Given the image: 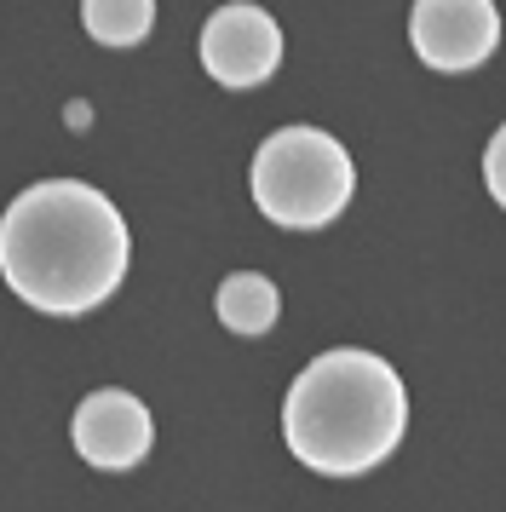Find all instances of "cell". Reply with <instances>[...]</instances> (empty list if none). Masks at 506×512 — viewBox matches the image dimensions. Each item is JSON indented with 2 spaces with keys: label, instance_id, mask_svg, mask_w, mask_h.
Wrapping results in <instances>:
<instances>
[{
  "label": "cell",
  "instance_id": "3",
  "mask_svg": "<svg viewBox=\"0 0 506 512\" xmlns=\"http://www.w3.org/2000/svg\"><path fill=\"white\" fill-rule=\"evenodd\" d=\"M253 208L282 231H322L334 225L357 190V167L345 144L322 127H282L253 150Z\"/></svg>",
  "mask_w": 506,
  "mask_h": 512
},
{
  "label": "cell",
  "instance_id": "5",
  "mask_svg": "<svg viewBox=\"0 0 506 512\" xmlns=\"http://www.w3.org/2000/svg\"><path fill=\"white\" fill-rule=\"evenodd\" d=\"M409 41L426 70L466 75L501 47V12L495 0H414Z\"/></svg>",
  "mask_w": 506,
  "mask_h": 512
},
{
  "label": "cell",
  "instance_id": "1",
  "mask_svg": "<svg viewBox=\"0 0 506 512\" xmlns=\"http://www.w3.org/2000/svg\"><path fill=\"white\" fill-rule=\"evenodd\" d=\"M127 219L81 179H41L0 213V277L46 317H81L127 277Z\"/></svg>",
  "mask_w": 506,
  "mask_h": 512
},
{
  "label": "cell",
  "instance_id": "6",
  "mask_svg": "<svg viewBox=\"0 0 506 512\" xmlns=\"http://www.w3.org/2000/svg\"><path fill=\"white\" fill-rule=\"evenodd\" d=\"M69 438L81 449V461H92L98 472H127V466H138L150 455L156 420H150V409L133 392L104 386V392L81 397V409L69 420Z\"/></svg>",
  "mask_w": 506,
  "mask_h": 512
},
{
  "label": "cell",
  "instance_id": "8",
  "mask_svg": "<svg viewBox=\"0 0 506 512\" xmlns=\"http://www.w3.org/2000/svg\"><path fill=\"white\" fill-rule=\"evenodd\" d=\"M81 24L98 47H138L156 24V0H81Z\"/></svg>",
  "mask_w": 506,
  "mask_h": 512
},
{
  "label": "cell",
  "instance_id": "4",
  "mask_svg": "<svg viewBox=\"0 0 506 512\" xmlns=\"http://www.w3.org/2000/svg\"><path fill=\"white\" fill-rule=\"evenodd\" d=\"M202 70L230 87V93H248L259 81H271L276 64H282V29L265 6H248V0H230L202 24Z\"/></svg>",
  "mask_w": 506,
  "mask_h": 512
},
{
  "label": "cell",
  "instance_id": "7",
  "mask_svg": "<svg viewBox=\"0 0 506 512\" xmlns=\"http://www.w3.org/2000/svg\"><path fill=\"white\" fill-rule=\"evenodd\" d=\"M276 311H282V294H276L271 277H259V271H236V277L219 282V323L230 334H265L276 323Z\"/></svg>",
  "mask_w": 506,
  "mask_h": 512
},
{
  "label": "cell",
  "instance_id": "2",
  "mask_svg": "<svg viewBox=\"0 0 506 512\" xmlns=\"http://www.w3.org/2000/svg\"><path fill=\"white\" fill-rule=\"evenodd\" d=\"M409 392L386 357L357 346L322 351L305 363L282 403V438L322 478H357L403 443Z\"/></svg>",
  "mask_w": 506,
  "mask_h": 512
},
{
  "label": "cell",
  "instance_id": "9",
  "mask_svg": "<svg viewBox=\"0 0 506 512\" xmlns=\"http://www.w3.org/2000/svg\"><path fill=\"white\" fill-rule=\"evenodd\" d=\"M483 185L506 208V127H495V139L483 144Z\"/></svg>",
  "mask_w": 506,
  "mask_h": 512
}]
</instances>
